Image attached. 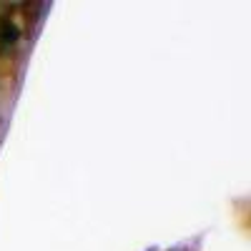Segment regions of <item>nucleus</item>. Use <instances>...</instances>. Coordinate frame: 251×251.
I'll return each instance as SVG.
<instances>
[{"instance_id": "f257e3e1", "label": "nucleus", "mask_w": 251, "mask_h": 251, "mask_svg": "<svg viewBox=\"0 0 251 251\" xmlns=\"http://www.w3.org/2000/svg\"><path fill=\"white\" fill-rule=\"evenodd\" d=\"M20 40V30L15 23H10V20H0V55H8L15 50Z\"/></svg>"}]
</instances>
